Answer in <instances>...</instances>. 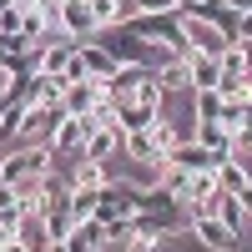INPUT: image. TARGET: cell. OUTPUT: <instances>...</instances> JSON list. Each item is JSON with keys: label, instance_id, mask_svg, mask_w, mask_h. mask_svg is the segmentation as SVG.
Instances as JSON below:
<instances>
[{"label": "cell", "instance_id": "1", "mask_svg": "<svg viewBox=\"0 0 252 252\" xmlns=\"http://www.w3.org/2000/svg\"><path fill=\"white\" fill-rule=\"evenodd\" d=\"M91 40H101V46H106V56L116 61V66H152V71H157V46H152V40H141V35H131L126 26L96 31Z\"/></svg>", "mask_w": 252, "mask_h": 252}, {"label": "cell", "instance_id": "2", "mask_svg": "<svg viewBox=\"0 0 252 252\" xmlns=\"http://www.w3.org/2000/svg\"><path fill=\"white\" fill-rule=\"evenodd\" d=\"M136 207H141V187H131L126 177H111L106 187H101L96 222H126V217H136Z\"/></svg>", "mask_w": 252, "mask_h": 252}, {"label": "cell", "instance_id": "3", "mask_svg": "<svg viewBox=\"0 0 252 252\" xmlns=\"http://www.w3.org/2000/svg\"><path fill=\"white\" fill-rule=\"evenodd\" d=\"M46 172H51V152H46V146H20V152L0 157V182H10V187L35 182V177H46Z\"/></svg>", "mask_w": 252, "mask_h": 252}, {"label": "cell", "instance_id": "4", "mask_svg": "<svg viewBox=\"0 0 252 252\" xmlns=\"http://www.w3.org/2000/svg\"><path fill=\"white\" fill-rule=\"evenodd\" d=\"M61 121H66V106H31V101H26V116H20L15 141H26V146H51V136H56Z\"/></svg>", "mask_w": 252, "mask_h": 252}, {"label": "cell", "instance_id": "5", "mask_svg": "<svg viewBox=\"0 0 252 252\" xmlns=\"http://www.w3.org/2000/svg\"><path fill=\"white\" fill-rule=\"evenodd\" d=\"M182 35H187V56H222L227 46H232V35L217 31L212 20H202V15H182Z\"/></svg>", "mask_w": 252, "mask_h": 252}, {"label": "cell", "instance_id": "6", "mask_svg": "<svg viewBox=\"0 0 252 252\" xmlns=\"http://www.w3.org/2000/svg\"><path fill=\"white\" fill-rule=\"evenodd\" d=\"M91 131H96V116H66V121L56 126L51 146H46L51 161H56V157H71V152H86V136H91Z\"/></svg>", "mask_w": 252, "mask_h": 252}, {"label": "cell", "instance_id": "7", "mask_svg": "<svg viewBox=\"0 0 252 252\" xmlns=\"http://www.w3.org/2000/svg\"><path fill=\"white\" fill-rule=\"evenodd\" d=\"M187 237H197L207 252H237L242 247V237L227 227L222 217H192V227H187Z\"/></svg>", "mask_w": 252, "mask_h": 252}, {"label": "cell", "instance_id": "8", "mask_svg": "<svg viewBox=\"0 0 252 252\" xmlns=\"http://www.w3.org/2000/svg\"><path fill=\"white\" fill-rule=\"evenodd\" d=\"M166 161H172V166H182V172H217V166H222L227 157L207 152V146H202L197 136H187V141H177L172 152H166Z\"/></svg>", "mask_w": 252, "mask_h": 252}, {"label": "cell", "instance_id": "9", "mask_svg": "<svg viewBox=\"0 0 252 252\" xmlns=\"http://www.w3.org/2000/svg\"><path fill=\"white\" fill-rule=\"evenodd\" d=\"M101 101V81L81 76V81H66V96H61V106H66V116H91Z\"/></svg>", "mask_w": 252, "mask_h": 252}, {"label": "cell", "instance_id": "10", "mask_svg": "<svg viewBox=\"0 0 252 252\" xmlns=\"http://www.w3.org/2000/svg\"><path fill=\"white\" fill-rule=\"evenodd\" d=\"M61 35L66 40H91L96 35V20H91L86 0H66V5H61Z\"/></svg>", "mask_w": 252, "mask_h": 252}, {"label": "cell", "instance_id": "11", "mask_svg": "<svg viewBox=\"0 0 252 252\" xmlns=\"http://www.w3.org/2000/svg\"><path fill=\"white\" fill-rule=\"evenodd\" d=\"M121 152H126V131H121V126H96V131L86 136V157L91 161H111Z\"/></svg>", "mask_w": 252, "mask_h": 252}, {"label": "cell", "instance_id": "12", "mask_svg": "<svg viewBox=\"0 0 252 252\" xmlns=\"http://www.w3.org/2000/svg\"><path fill=\"white\" fill-rule=\"evenodd\" d=\"M66 177H71V187H91V192H101V187L111 182V166H106V161H91L86 152H81V157H76V166H71Z\"/></svg>", "mask_w": 252, "mask_h": 252}, {"label": "cell", "instance_id": "13", "mask_svg": "<svg viewBox=\"0 0 252 252\" xmlns=\"http://www.w3.org/2000/svg\"><path fill=\"white\" fill-rule=\"evenodd\" d=\"M157 81H161V96H182L192 91V66H187V56L166 61V66H157Z\"/></svg>", "mask_w": 252, "mask_h": 252}, {"label": "cell", "instance_id": "14", "mask_svg": "<svg viewBox=\"0 0 252 252\" xmlns=\"http://www.w3.org/2000/svg\"><path fill=\"white\" fill-rule=\"evenodd\" d=\"M161 187H166L182 207H192V197H197V172H182V166L166 161V166H161Z\"/></svg>", "mask_w": 252, "mask_h": 252}, {"label": "cell", "instance_id": "15", "mask_svg": "<svg viewBox=\"0 0 252 252\" xmlns=\"http://www.w3.org/2000/svg\"><path fill=\"white\" fill-rule=\"evenodd\" d=\"M197 141L207 152H217V157H232V131L222 121H197Z\"/></svg>", "mask_w": 252, "mask_h": 252}, {"label": "cell", "instance_id": "16", "mask_svg": "<svg viewBox=\"0 0 252 252\" xmlns=\"http://www.w3.org/2000/svg\"><path fill=\"white\" fill-rule=\"evenodd\" d=\"M187 66H192V91H207V86H217L222 81V66H217V56H187Z\"/></svg>", "mask_w": 252, "mask_h": 252}, {"label": "cell", "instance_id": "17", "mask_svg": "<svg viewBox=\"0 0 252 252\" xmlns=\"http://www.w3.org/2000/svg\"><path fill=\"white\" fill-rule=\"evenodd\" d=\"M217 217L242 237V227H247V207H242V197H232V192H222V187H217Z\"/></svg>", "mask_w": 252, "mask_h": 252}, {"label": "cell", "instance_id": "18", "mask_svg": "<svg viewBox=\"0 0 252 252\" xmlns=\"http://www.w3.org/2000/svg\"><path fill=\"white\" fill-rule=\"evenodd\" d=\"M66 66H71V46L46 40V46H40V71H46V76H66Z\"/></svg>", "mask_w": 252, "mask_h": 252}, {"label": "cell", "instance_id": "19", "mask_svg": "<svg viewBox=\"0 0 252 252\" xmlns=\"http://www.w3.org/2000/svg\"><path fill=\"white\" fill-rule=\"evenodd\" d=\"M161 116V106H131V101H121V131H146Z\"/></svg>", "mask_w": 252, "mask_h": 252}, {"label": "cell", "instance_id": "20", "mask_svg": "<svg viewBox=\"0 0 252 252\" xmlns=\"http://www.w3.org/2000/svg\"><path fill=\"white\" fill-rule=\"evenodd\" d=\"M96 202H101V192H91V187H71L66 212H71L76 222H86V217H96Z\"/></svg>", "mask_w": 252, "mask_h": 252}, {"label": "cell", "instance_id": "21", "mask_svg": "<svg viewBox=\"0 0 252 252\" xmlns=\"http://www.w3.org/2000/svg\"><path fill=\"white\" fill-rule=\"evenodd\" d=\"M217 66H222V76H242V71H252V56H247V40H232L222 56H217Z\"/></svg>", "mask_w": 252, "mask_h": 252}, {"label": "cell", "instance_id": "22", "mask_svg": "<svg viewBox=\"0 0 252 252\" xmlns=\"http://www.w3.org/2000/svg\"><path fill=\"white\" fill-rule=\"evenodd\" d=\"M40 222H46V242H66V237H71V227H76V217L66 212V207H51Z\"/></svg>", "mask_w": 252, "mask_h": 252}, {"label": "cell", "instance_id": "23", "mask_svg": "<svg viewBox=\"0 0 252 252\" xmlns=\"http://www.w3.org/2000/svg\"><path fill=\"white\" fill-rule=\"evenodd\" d=\"M192 111H197V121H217V116H222V91H217V86L192 91Z\"/></svg>", "mask_w": 252, "mask_h": 252}, {"label": "cell", "instance_id": "24", "mask_svg": "<svg viewBox=\"0 0 252 252\" xmlns=\"http://www.w3.org/2000/svg\"><path fill=\"white\" fill-rule=\"evenodd\" d=\"M20 35L31 40V46H46V10H20Z\"/></svg>", "mask_w": 252, "mask_h": 252}, {"label": "cell", "instance_id": "25", "mask_svg": "<svg viewBox=\"0 0 252 252\" xmlns=\"http://www.w3.org/2000/svg\"><path fill=\"white\" fill-rule=\"evenodd\" d=\"M86 5H91L96 31H111V26H121V0H86Z\"/></svg>", "mask_w": 252, "mask_h": 252}, {"label": "cell", "instance_id": "26", "mask_svg": "<svg viewBox=\"0 0 252 252\" xmlns=\"http://www.w3.org/2000/svg\"><path fill=\"white\" fill-rule=\"evenodd\" d=\"M91 116H96V126H121V106H116V101H111V96H101Z\"/></svg>", "mask_w": 252, "mask_h": 252}, {"label": "cell", "instance_id": "27", "mask_svg": "<svg viewBox=\"0 0 252 252\" xmlns=\"http://www.w3.org/2000/svg\"><path fill=\"white\" fill-rule=\"evenodd\" d=\"M182 237L187 232H157L152 237V252H182Z\"/></svg>", "mask_w": 252, "mask_h": 252}, {"label": "cell", "instance_id": "28", "mask_svg": "<svg viewBox=\"0 0 252 252\" xmlns=\"http://www.w3.org/2000/svg\"><path fill=\"white\" fill-rule=\"evenodd\" d=\"M116 252H152V237H146V232H131V237H126Z\"/></svg>", "mask_w": 252, "mask_h": 252}, {"label": "cell", "instance_id": "29", "mask_svg": "<svg viewBox=\"0 0 252 252\" xmlns=\"http://www.w3.org/2000/svg\"><path fill=\"white\" fill-rule=\"evenodd\" d=\"M0 31H20V5H5V10H0Z\"/></svg>", "mask_w": 252, "mask_h": 252}, {"label": "cell", "instance_id": "30", "mask_svg": "<svg viewBox=\"0 0 252 252\" xmlns=\"http://www.w3.org/2000/svg\"><path fill=\"white\" fill-rule=\"evenodd\" d=\"M222 5L232 10V15H247V10H252V0H222Z\"/></svg>", "mask_w": 252, "mask_h": 252}, {"label": "cell", "instance_id": "31", "mask_svg": "<svg viewBox=\"0 0 252 252\" xmlns=\"http://www.w3.org/2000/svg\"><path fill=\"white\" fill-rule=\"evenodd\" d=\"M5 252H35V247H31L26 237H10V242H5Z\"/></svg>", "mask_w": 252, "mask_h": 252}, {"label": "cell", "instance_id": "32", "mask_svg": "<svg viewBox=\"0 0 252 252\" xmlns=\"http://www.w3.org/2000/svg\"><path fill=\"white\" fill-rule=\"evenodd\" d=\"M237 197H242V207H247V217H252V187H242Z\"/></svg>", "mask_w": 252, "mask_h": 252}, {"label": "cell", "instance_id": "33", "mask_svg": "<svg viewBox=\"0 0 252 252\" xmlns=\"http://www.w3.org/2000/svg\"><path fill=\"white\" fill-rule=\"evenodd\" d=\"M5 5H15V0H0V10H5Z\"/></svg>", "mask_w": 252, "mask_h": 252}, {"label": "cell", "instance_id": "34", "mask_svg": "<svg viewBox=\"0 0 252 252\" xmlns=\"http://www.w3.org/2000/svg\"><path fill=\"white\" fill-rule=\"evenodd\" d=\"M247 106H252V101H247Z\"/></svg>", "mask_w": 252, "mask_h": 252}]
</instances>
